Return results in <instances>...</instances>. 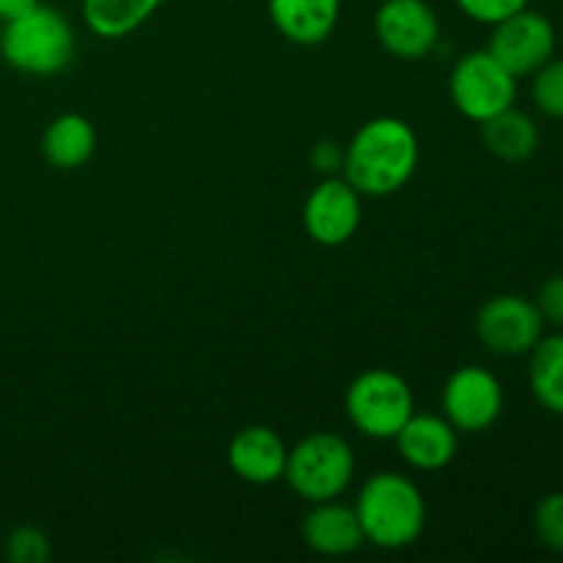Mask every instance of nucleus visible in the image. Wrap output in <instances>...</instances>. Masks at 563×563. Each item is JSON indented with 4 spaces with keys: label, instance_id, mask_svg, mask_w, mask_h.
Instances as JSON below:
<instances>
[{
    "label": "nucleus",
    "instance_id": "nucleus-1",
    "mask_svg": "<svg viewBox=\"0 0 563 563\" xmlns=\"http://www.w3.org/2000/svg\"><path fill=\"white\" fill-rule=\"evenodd\" d=\"M421 157L418 135L399 115L368 119L344 146L341 176L361 196L385 198L412 179Z\"/></svg>",
    "mask_w": 563,
    "mask_h": 563
},
{
    "label": "nucleus",
    "instance_id": "nucleus-2",
    "mask_svg": "<svg viewBox=\"0 0 563 563\" xmlns=\"http://www.w3.org/2000/svg\"><path fill=\"white\" fill-rule=\"evenodd\" d=\"M355 511L366 542L379 550L410 548L427 528V500L405 473H374L357 493Z\"/></svg>",
    "mask_w": 563,
    "mask_h": 563
},
{
    "label": "nucleus",
    "instance_id": "nucleus-3",
    "mask_svg": "<svg viewBox=\"0 0 563 563\" xmlns=\"http://www.w3.org/2000/svg\"><path fill=\"white\" fill-rule=\"evenodd\" d=\"M75 49V27L53 5L36 3L25 14L3 22L0 31V55L22 75H58L71 64Z\"/></svg>",
    "mask_w": 563,
    "mask_h": 563
},
{
    "label": "nucleus",
    "instance_id": "nucleus-4",
    "mask_svg": "<svg viewBox=\"0 0 563 563\" xmlns=\"http://www.w3.org/2000/svg\"><path fill=\"white\" fill-rule=\"evenodd\" d=\"M286 484L308 504L335 500L355 478V451L335 432H313L286 456Z\"/></svg>",
    "mask_w": 563,
    "mask_h": 563
},
{
    "label": "nucleus",
    "instance_id": "nucleus-5",
    "mask_svg": "<svg viewBox=\"0 0 563 563\" xmlns=\"http://www.w3.org/2000/svg\"><path fill=\"white\" fill-rule=\"evenodd\" d=\"M344 410L355 432L368 440H394L416 412L410 383L390 368L357 374L344 396Z\"/></svg>",
    "mask_w": 563,
    "mask_h": 563
},
{
    "label": "nucleus",
    "instance_id": "nucleus-6",
    "mask_svg": "<svg viewBox=\"0 0 563 563\" xmlns=\"http://www.w3.org/2000/svg\"><path fill=\"white\" fill-rule=\"evenodd\" d=\"M449 93L465 119L482 124L515 104L517 77L489 49H471L451 69Z\"/></svg>",
    "mask_w": 563,
    "mask_h": 563
},
{
    "label": "nucleus",
    "instance_id": "nucleus-7",
    "mask_svg": "<svg viewBox=\"0 0 563 563\" xmlns=\"http://www.w3.org/2000/svg\"><path fill=\"white\" fill-rule=\"evenodd\" d=\"M542 333L544 319L537 302L522 295L489 297L476 313V335L493 355H528Z\"/></svg>",
    "mask_w": 563,
    "mask_h": 563
},
{
    "label": "nucleus",
    "instance_id": "nucleus-8",
    "mask_svg": "<svg viewBox=\"0 0 563 563\" xmlns=\"http://www.w3.org/2000/svg\"><path fill=\"white\" fill-rule=\"evenodd\" d=\"M440 405L456 432H487L504 412V385L489 368L462 366L445 379Z\"/></svg>",
    "mask_w": 563,
    "mask_h": 563
},
{
    "label": "nucleus",
    "instance_id": "nucleus-9",
    "mask_svg": "<svg viewBox=\"0 0 563 563\" xmlns=\"http://www.w3.org/2000/svg\"><path fill=\"white\" fill-rule=\"evenodd\" d=\"M363 196L341 174L324 176L302 203V225L317 245L339 247L357 234Z\"/></svg>",
    "mask_w": 563,
    "mask_h": 563
},
{
    "label": "nucleus",
    "instance_id": "nucleus-10",
    "mask_svg": "<svg viewBox=\"0 0 563 563\" xmlns=\"http://www.w3.org/2000/svg\"><path fill=\"white\" fill-rule=\"evenodd\" d=\"M555 25L533 9H522L493 25L487 49L520 80L555 55Z\"/></svg>",
    "mask_w": 563,
    "mask_h": 563
},
{
    "label": "nucleus",
    "instance_id": "nucleus-11",
    "mask_svg": "<svg viewBox=\"0 0 563 563\" xmlns=\"http://www.w3.org/2000/svg\"><path fill=\"white\" fill-rule=\"evenodd\" d=\"M374 33L394 58L421 60L438 47L440 20L427 0H383L374 14Z\"/></svg>",
    "mask_w": 563,
    "mask_h": 563
},
{
    "label": "nucleus",
    "instance_id": "nucleus-12",
    "mask_svg": "<svg viewBox=\"0 0 563 563\" xmlns=\"http://www.w3.org/2000/svg\"><path fill=\"white\" fill-rule=\"evenodd\" d=\"M286 456H289V449L284 438L262 423L240 429L225 449L231 473L253 487H269L280 482L286 471Z\"/></svg>",
    "mask_w": 563,
    "mask_h": 563
},
{
    "label": "nucleus",
    "instance_id": "nucleus-13",
    "mask_svg": "<svg viewBox=\"0 0 563 563\" xmlns=\"http://www.w3.org/2000/svg\"><path fill=\"white\" fill-rule=\"evenodd\" d=\"M399 456L412 471L434 473L449 467L460 451V432L445 416L434 412H412L405 427L394 438Z\"/></svg>",
    "mask_w": 563,
    "mask_h": 563
},
{
    "label": "nucleus",
    "instance_id": "nucleus-14",
    "mask_svg": "<svg viewBox=\"0 0 563 563\" xmlns=\"http://www.w3.org/2000/svg\"><path fill=\"white\" fill-rule=\"evenodd\" d=\"M302 542L324 559L357 553L366 544V537L355 506H344L339 498L311 504V511L302 520Z\"/></svg>",
    "mask_w": 563,
    "mask_h": 563
},
{
    "label": "nucleus",
    "instance_id": "nucleus-15",
    "mask_svg": "<svg viewBox=\"0 0 563 563\" xmlns=\"http://www.w3.org/2000/svg\"><path fill=\"white\" fill-rule=\"evenodd\" d=\"M267 14L286 42L317 47L333 36L341 0H267Z\"/></svg>",
    "mask_w": 563,
    "mask_h": 563
},
{
    "label": "nucleus",
    "instance_id": "nucleus-16",
    "mask_svg": "<svg viewBox=\"0 0 563 563\" xmlns=\"http://www.w3.org/2000/svg\"><path fill=\"white\" fill-rule=\"evenodd\" d=\"M97 130L82 113H60L44 126L42 154L53 168L75 170L93 157Z\"/></svg>",
    "mask_w": 563,
    "mask_h": 563
},
{
    "label": "nucleus",
    "instance_id": "nucleus-17",
    "mask_svg": "<svg viewBox=\"0 0 563 563\" xmlns=\"http://www.w3.org/2000/svg\"><path fill=\"white\" fill-rule=\"evenodd\" d=\"M165 0H82V22L99 38H124L146 25Z\"/></svg>",
    "mask_w": 563,
    "mask_h": 563
},
{
    "label": "nucleus",
    "instance_id": "nucleus-18",
    "mask_svg": "<svg viewBox=\"0 0 563 563\" xmlns=\"http://www.w3.org/2000/svg\"><path fill=\"white\" fill-rule=\"evenodd\" d=\"M482 141L498 159L522 163L539 148V126L531 115L511 104L504 113L482 121Z\"/></svg>",
    "mask_w": 563,
    "mask_h": 563
},
{
    "label": "nucleus",
    "instance_id": "nucleus-19",
    "mask_svg": "<svg viewBox=\"0 0 563 563\" xmlns=\"http://www.w3.org/2000/svg\"><path fill=\"white\" fill-rule=\"evenodd\" d=\"M528 363V383L539 405L553 416H563V330L539 339Z\"/></svg>",
    "mask_w": 563,
    "mask_h": 563
},
{
    "label": "nucleus",
    "instance_id": "nucleus-20",
    "mask_svg": "<svg viewBox=\"0 0 563 563\" xmlns=\"http://www.w3.org/2000/svg\"><path fill=\"white\" fill-rule=\"evenodd\" d=\"M531 97L544 115L563 119V58L553 55L542 69L533 71Z\"/></svg>",
    "mask_w": 563,
    "mask_h": 563
},
{
    "label": "nucleus",
    "instance_id": "nucleus-21",
    "mask_svg": "<svg viewBox=\"0 0 563 563\" xmlns=\"http://www.w3.org/2000/svg\"><path fill=\"white\" fill-rule=\"evenodd\" d=\"M533 531L548 550L563 553V493H550L533 511Z\"/></svg>",
    "mask_w": 563,
    "mask_h": 563
},
{
    "label": "nucleus",
    "instance_id": "nucleus-22",
    "mask_svg": "<svg viewBox=\"0 0 563 563\" xmlns=\"http://www.w3.org/2000/svg\"><path fill=\"white\" fill-rule=\"evenodd\" d=\"M47 533L33 526H22L5 539V559L11 563H47L49 561Z\"/></svg>",
    "mask_w": 563,
    "mask_h": 563
},
{
    "label": "nucleus",
    "instance_id": "nucleus-23",
    "mask_svg": "<svg viewBox=\"0 0 563 563\" xmlns=\"http://www.w3.org/2000/svg\"><path fill=\"white\" fill-rule=\"evenodd\" d=\"M465 16L482 25H498L506 16L517 14V11L528 9L531 0H454Z\"/></svg>",
    "mask_w": 563,
    "mask_h": 563
},
{
    "label": "nucleus",
    "instance_id": "nucleus-24",
    "mask_svg": "<svg viewBox=\"0 0 563 563\" xmlns=\"http://www.w3.org/2000/svg\"><path fill=\"white\" fill-rule=\"evenodd\" d=\"M533 302H537L544 324H553V328L563 330V275H553V278L544 280Z\"/></svg>",
    "mask_w": 563,
    "mask_h": 563
},
{
    "label": "nucleus",
    "instance_id": "nucleus-25",
    "mask_svg": "<svg viewBox=\"0 0 563 563\" xmlns=\"http://www.w3.org/2000/svg\"><path fill=\"white\" fill-rule=\"evenodd\" d=\"M311 165L313 170H319L322 176L341 174V168H344V146H341L339 141H330V137L313 143Z\"/></svg>",
    "mask_w": 563,
    "mask_h": 563
},
{
    "label": "nucleus",
    "instance_id": "nucleus-26",
    "mask_svg": "<svg viewBox=\"0 0 563 563\" xmlns=\"http://www.w3.org/2000/svg\"><path fill=\"white\" fill-rule=\"evenodd\" d=\"M36 3L38 0H0V22H9L14 20V16L25 14V11H31Z\"/></svg>",
    "mask_w": 563,
    "mask_h": 563
}]
</instances>
